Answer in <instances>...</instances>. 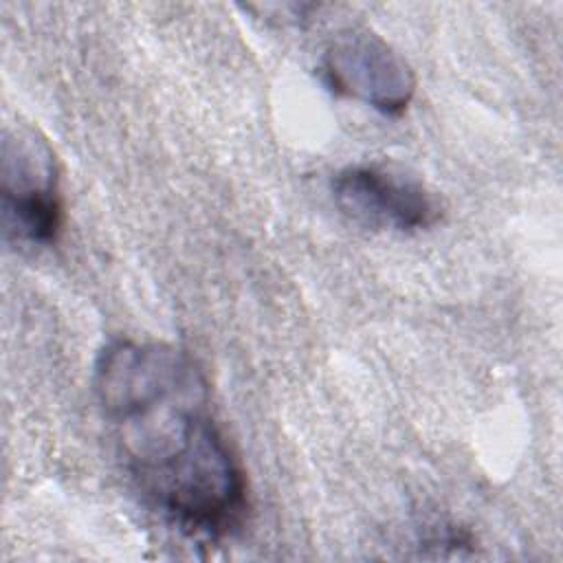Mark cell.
<instances>
[{
    "label": "cell",
    "instance_id": "3957f363",
    "mask_svg": "<svg viewBox=\"0 0 563 563\" xmlns=\"http://www.w3.org/2000/svg\"><path fill=\"white\" fill-rule=\"evenodd\" d=\"M321 75L332 92L387 117L402 114L416 92V75L407 59L369 29L336 33L321 55Z\"/></svg>",
    "mask_w": 563,
    "mask_h": 563
},
{
    "label": "cell",
    "instance_id": "277c9868",
    "mask_svg": "<svg viewBox=\"0 0 563 563\" xmlns=\"http://www.w3.org/2000/svg\"><path fill=\"white\" fill-rule=\"evenodd\" d=\"M332 194L347 218L372 229L422 231L442 213L438 198L418 178L378 163L343 167L332 180Z\"/></svg>",
    "mask_w": 563,
    "mask_h": 563
},
{
    "label": "cell",
    "instance_id": "7a4b0ae2",
    "mask_svg": "<svg viewBox=\"0 0 563 563\" xmlns=\"http://www.w3.org/2000/svg\"><path fill=\"white\" fill-rule=\"evenodd\" d=\"M0 198L4 235L31 246H51L64 227L59 165L48 139L33 125L2 132Z\"/></svg>",
    "mask_w": 563,
    "mask_h": 563
},
{
    "label": "cell",
    "instance_id": "6da1fadb",
    "mask_svg": "<svg viewBox=\"0 0 563 563\" xmlns=\"http://www.w3.org/2000/svg\"><path fill=\"white\" fill-rule=\"evenodd\" d=\"M92 389L143 497L183 534L220 541L246 519L249 479L220 431L194 356L158 341L114 339Z\"/></svg>",
    "mask_w": 563,
    "mask_h": 563
}]
</instances>
